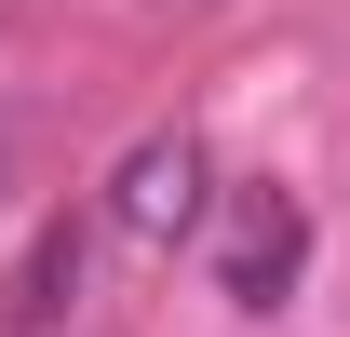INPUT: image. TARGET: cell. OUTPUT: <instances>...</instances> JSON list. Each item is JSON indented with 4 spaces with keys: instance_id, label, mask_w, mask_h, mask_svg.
I'll use <instances>...</instances> for the list:
<instances>
[{
    "instance_id": "cell-3",
    "label": "cell",
    "mask_w": 350,
    "mask_h": 337,
    "mask_svg": "<svg viewBox=\"0 0 350 337\" xmlns=\"http://www.w3.org/2000/svg\"><path fill=\"white\" fill-rule=\"evenodd\" d=\"M68 297H81V229L54 216L41 243H27V270H14V297H0V310H14V324L41 337V324H68Z\"/></svg>"
},
{
    "instance_id": "cell-4",
    "label": "cell",
    "mask_w": 350,
    "mask_h": 337,
    "mask_svg": "<svg viewBox=\"0 0 350 337\" xmlns=\"http://www.w3.org/2000/svg\"><path fill=\"white\" fill-rule=\"evenodd\" d=\"M148 14H216V0H148Z\"/></svg>"
},
{
    "instance_id": "cell-2",
    "label": "cell",
    "mask_w": 350,
    "mask_h": 337,
    "mask_svg": "<svg viewBox=\"0 0 350 337\" xmlns=\"http://www.w3.org/2000/svg\"><path fill=\"white\" fill-rule=\"evenodd\" d=\"M310 270V203L283 189V175H256L243 203H229V243H216V297L229 310H283Z\"/></svg>"
},
{
    "instance_id": "cell-1",
    "label": "cell",
    "mask_w": 350,
    "mask_h": 337,
    "mask_svg": "<svg viewBox=\"0 0 350 337\" xmlns=\"http://www.w3.org/2000/svg\"><path fill=\"white\" fill-rule=\"evenodd\" d=\"M202 216H216V162H202V135H189V122L135 135L122 162H108V229H122V243L162 256V243H189Z\"/></svg>"
}]
</instances>
